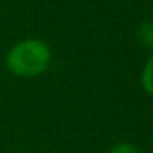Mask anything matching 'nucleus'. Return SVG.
<instances>
[{"mask_svg":"<svg viewBox=\"0 0 153 153\" xmlns=\"http://www.w3.org/2000/svg\"><path fill=\"white\" fill-rule=\"evenodd\" d=\"M140 84H142L143 91L153 97V54L143 64L142 74H140Z\"/></svg>","mask_w":153,"mask_h":153,"instance_id":"obj_3","label":"nucleus"},{"mask_svg":"<svg viewBox=\"0 0 153 153\" xmlns=\"http://www.w3.org/2000/svg\"><path fill=\"white\" fill-rule=\"evenodd\" d=\"M51 48L40 38H25L8 50L5 64L17 77H36L51 64Z\"/></svg>","mask_w":153,"mask_h":153,"instance_id":"obj_1","label":"nucleus"},{"mask_svg":"<svg viewBox=\"0 0 153 153\" xmlns=\"http://www.w3.org/2000/svg\"><path fill=\"white\" fill-rule=\"evenodd\" d=\"M109 153H140V152L133 143L120 142V143H117V145H114L112 148L109 150Z\"/></svg>","mask_w":153,"mask_h":153,"instance_id":"obj_4","label":"nucleus"},{"mask_svg":"<svg viewBox=\"0 0 153 153\" xmlns=\"http://www.w3.org/2000/svg\"><path fill=\"white\" fill-rule=\"evenodd\" d=\"M137 40L140 46L153 51V22H143L137 30Z\"/></svg>","mask_w":153,"mask_h":153,"instance_id":"obj_2","label":"nucleus"}]
</instances>
